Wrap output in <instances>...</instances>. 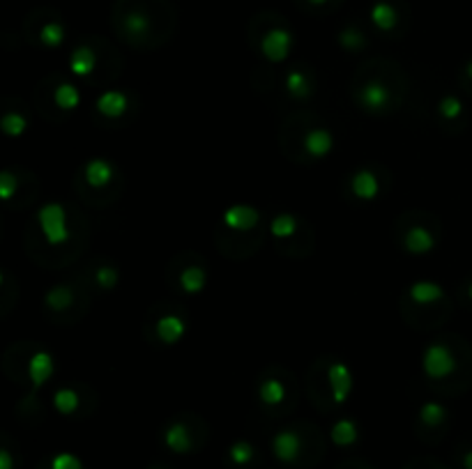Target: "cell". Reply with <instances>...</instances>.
Returning a JSON list of instances; mask_svg holds the SVG:
<instances>
[{
  "instance_id": "obj_1",
  "label": "cell",
  "mask_w": 472,
  "mask_h": 469,
  "mask_svg": "<svg viewBox=\"0 0 472 469\" xmlns=\"http://www.w3.org/2000/svg\"><path fill=\"white\" fill-rule=\"evenodd\" d=\"M175 14L168 0H118L113 25L129 44L147 46L164 40L173 31Z\"/></svg>"
},
{
  "instance_id": "obj_2",
  "label": "cell",
  "mask_w": 472,
  "mask_h": 469,
  "mask_svg": "<svg viewBox=\"0 0 472 469\" xmlns=\"http://www.w3.org/2000/svg\"><path fill=\"white\" fill-rule=\"evenodd\" d=\"M272 451H275L277 460L288 464V467H309V464H316L320 460V455H323V445H320V442L311 445L300 430L288 428L275 435V439H272Z\"/></svg>"
},
{
  "instance_id": "obj_3",
  "label": "cell",
  "mask_w": 472,
  "mask_h": 469,
  "mask_svg": "<svg viewBox=\"0 0 472 469\" xmlns=\"http://www.w3.org/2000/svg\"><path fill=\"white\" fill-rule=\"evenodd\" d=\"M256 23H259L260 53L272 62L284 61L290 53V46H293V35H290L284 21L277 14H260Z\"/></svg>"
},
{
  "instance_id": "obj_4",
  "label": "cell",
  "mask_w": 472,
  "mask_h": 469,
  "mask_svg": "<svg viewBox=\"0 0 472 469\" xmlns=\"http://www.w3.org/2000/svg\"><path fill=\"white\" fill-rule=\"evenodd\" d=\"M401 0H376L369 10V19L373 28L381 33H394L403 19Z\"/></svg>"
},
{
  "instance_id": "obj_5",
  "label": "cell",
  "mask_w": 472,
  "mask_h": 469,
  "mask_svg": "<svg viewBox=\"0 0 472 469\" xmlns=\"http://www.w3.org/2000/svg\"><path fill=\"white\" fill-rule=\"evenodd\" d=\"M40 226L46 239L52 244H62L70 239V230H67V217L65 210L61 205H44L40 210Z\"/></svg>"
},
{
  "instance_id": "obj_6",
  "label": "cell",
  "mask_w": 472,
  "mask_h": 469,
  "mask_svg": "<svg viewBox=\"0 0 472 469\" xmlns=\"http://www.w3.org/2000/svg\"><path fill=\"white\" fill-rule=\"evenodd\" d=\"M31 21L37 23V40H40V44L49 46V49L62 44V40H65V25L58 19V14H53L49 10L33 12Z\"/></svg>"
},
{
  "instance_id": "obj_7",
  "label": "cell",
  "mask_w": 472,
  "mask_h": 469,
  "mask_svg": "<svg viewBox=\"0 0 472 469\" xmlns=\"http://www.w3.org/2000/svg\"><path fill=\"white\" fill-rule=\"evenodd\" d=\"M164 445H166L168 451H173V454L184 455L196 451L201 442H198L194 430L189 428L184 421H173V424L166 428V433H164Z\"/></svg>"
},
{
  "instance_id": "obj_8",
  "label": "cell",
  "mask_w": 472,
  "mask_h": 469,
  "mask_svg": "<svg viewBox=\"0 0 472 469\" xmlns=\"http://www.w3.org/2000/svg\"><path fill=\"white\" fill-rule=\"evenodd\" d=\"M454 369H457L454 354L445 345H431L427 350V354H424V371H427L429 378H447V375L454 373Z\"/></svg>"
},
{
  "instance_id": "obj_9",
  "label": "cell",
  "mask_w": 472,
  "mask_h": 469,
  "mask_svg": "<svg viewBox=\"0 0 472 469\" xmlns=\"http://www.w3.org/2000/svg\"><path fill=\"white\" fill-rule=\"evenodd\" d=\"M223 221H226V226L235 228V230H251L259 223V212L247 205H233L226 210Z\"/></svg>"
},
{
  "instance_id": "obj_10",
  "label": "cell",
  "mask_w": 472,
  "mask_h": 469,
  "mask_svg": "<svg viewBox=\"0 0 472 469\" xmlns=\"http://www.w3.org/2000/svg\"><path fill=\"white\" fill-rule=\"evenodd\" d=\"M229 463L233 464L235 469H250L254 467L256 463V449L250 445V442H235L233 446L229 449Z\"/></svg>"
},
{
  "instance_id": "obj_11",
  "label": "cell",
  "mask_w": 472,
  "mask_h": 469,
  "mask_svg": "<svg viewBox=\"0 0 472 469\" xmlns=\"http://www.w3.org/2000/svg\"><path fill=\"white\" fill-rule=\"evenodd\" d=\"M97 108H99V113H104V116L116 117L127 108V97L116 90L104 92V95L97 99Z\"/></svg>"
},
{
  "instance_id": "obj_12",
  "label": "cell",
  "mask_w": 472,
  "mask_h": 469,
  "mask_svg": "<svg viewBox=\"0 0 472 469\" xmlns=\"http://www.w3.org/2000/svg\"><path fill=\"white\" fill-rule=\"evenodd\" d=\"M445 417H447L445 408H442V405H438V403H427L420 412V421H421V426H424V430H427V433H433V430L440 428V426L445 424Z\"/></svg>"
},
{
  "instance_id": "obj_13",
  "label": "cell",
  "mask_w": 472,
  "mask_h": 469,
  "mask_svg": "<svg viewBox=\"0 0 472 469\" xmlns=\"http://www.w3.org/2000/svg\"><path fill=\"white\" fill-rule=\"evenodd\" d=\"M353 192L360 198H364V201H371L378 193V180L369 171H360L353 177Z\"/></svg>"
},
{
  "instance_id": "obj_14",
  "label": "cell",
  "mask_w": 472,
  "mask_h": 469,
  "mask_svg": "<svg viewBox=\"0 0 472 469\" xmlns=\"http://www.w3.org/2000/svg\"><path fill=\"white\" fill-rule=\"evenodd\" d=\"M411 297L415 299L417 304H431L442 297V288L431 281H420L411 288Z\"/></svg>"
},
{
  "instance_id": "obj_15",
  "label": "cell",
  "mask_w": 472,
  "mask_h": 469,
  "mask_svg": "<svg viewBox=\"0 0 472 469\" xmlns=\"http://www.w3.org/2000/svg\"><path fill=\"white\" fill-rule=\"evenodd\" d=\"M332 442H335L336 446H341V449L355 445V442H357L355 424H353V421H348V419L339 421V424L332 428Z\"/></svg>"
},
{
  "instance_id": "obj_16",
  "label": "cell",
  "mask_w": 472,
  "mask_h": 469,
  "mask_svg": "<svg viewBox=\"0 0 472 469\" xmlns=\"http://www.w3.org/2000/svg\"><path fill=\"white\" fill-rule=\"evenodd\" d=\"M387 99H390V92H387L381 83L366 86L364 95H362V104H364L366 108H371V111H378V108L385 107Z\"/></svg>"
},
{
  "instance_id": "obj_17",
  "label": "cell",
  "mask_w": 472,
  "mask_h": 469,
  "mask_svg": "<svg viewBox=\"0 0 472 469\" xmlns=\"http://www.w3.org/2000/svg\"><path fill=\"white\" fill-rule=\"evenodd\" d=\"M433 238H431V232H427L424 228H412L411 232H408V238H406V247L411 249L412 253H427L431 251L433 249Z\"/></svg>"
},
{
  "instance_id": "obj_18",
  "label": "cell",
  "mask_w": 472,
  "mask_h": 469,
  "mask_svg": "<svg viewBox=\"0 0 472 469\" xmlns=\"http://www.w3.org/2000/svg\"><path fill=\"white\" fill-rule=\"evenodd\" d=\"M332 136L326 132V129H316V132H311L309 136H307V150L311 152L314 156H326L327 152L332 150Z\"/></svg>"
},
{
  "instance_id": "obj_19",
  "label": "cell",
  "mask_w": 472,
  "mask_h": 469,
  "mask_svg": "<svg viewBox=\"0 0 472 469\" xmlns=\"http://www.w3.org/2000/svg\"><path fill=\"white\" fill-rule=\"evenodd\" d=\"M95 67V51L90 46H79L74 53H71V70L77 74H88Z\"/></svg>"
},
{
  "instance_id": "obj_20",
  "label": "cell",
  "mask_w": 472,
  "mask_h": 469,
  "mask_svg": "<svg viewBox=\"0 0 472 469\" xmlns=\"http://www.w3.org/2000/svg\"><path fill=\"white\" fill-rule=\"evenodd\" d=\"M86 175H88V182H90V184H95V187H102V184H107V182L111 180L113 171L107 162H102V159H95V162L88 164Z\"/></svg>"
},
{
  "instance_id": "obj_21",
  "label": "cell",
  "mask_w": 472,
  "mask_h": 469,
  "mask_svg": "<svg viewBox=\"0 0 472 469\" xmlns=\"http://www.w3.org/2000/svg\"><path fill=\"white\" fill-rule=\"evenodd\" d=\"M31 371H33V380H35L37 384H42L46 378H49V375H52V371H53L52 357H49V354H44V352H40L35 359H33Z\"/></svg>"
},
{
  "instance_id": "obj_22",
  "label": "cell",
  "mask_w": 472,
  "mask_h": 469,
  "mask_svg": "<svg viewBox=\"0 0 472 469\" xmlns=\"http://www.w3.org/2000/svg\"><path fill=\"white\" fill-rule=\"evenodd\" d=\"M339 42L344 49L357 51L366 44V37H364V33L357 28V25H348V28H344V33L339 35Z\"/></svg>"
},
{
  "instance_id": "obj_23",
  "label": "cell",
  "mask_w": 472,
  "mask_h": 469,
  "mask_svg": "<svg viewBox=\"0 0 472 469\" xmlns=\"http://www.w3.org/2000/svg\"><path fill=\"white\" fill-rule=\"evenodd\" d=\"M183 332H184V324L180 323L178 318H173V315H168L166 320L159 323V333H162V338L166 341V343H175V341L183 336Z\"/></svg>"
},
{
  "instance_id": "obj_24",
  "label": "cell",
  "mask_w": 472,
  "mask_h": 469,
  "mask_svg": "<svg viewBox=\"0 0 472 469\" xmlns=\"http://www.w3.org/2000/svg\"><path fill=\"white\" fill-rule=\"evenodd\" d=\"M40 469H86V467H83V463L77 458V455L58 454V455H53L49 463L42 464Z\"/></svg>"
},
{
  "instance_id": "obj_25",
  "label": "cell",
  "mask_w": 472,
  "mask_h": 469,
  "mask_svg": "<svg viewBox=\"0 0 472 469\" xmlns=\"http://www.w3.org/2000/svg\"><path fill=\"white\" fill-rule=\"evenodd\" d=\"M79 405V399L74 391H70V389H62V391H58L56 394V408L61 414H71L74 409H77Z\"/></svg>"
},
{
  "instance_id": "obj_26",
  "label": "cell",
  "mask_w": 472,
  "mask_h": 469,
  "mask_svg": "<svg viewBox=\"0 0 472 469\" xmlns=\"http://www.w3.org/2000/svg\"><path fill=\"white\" fill-rule=\"evenodd\" d=\"M260 399H263L268 405L281 403V400H284V389H281L279 382L263 384V389H260Z\"/></svg>"
},
{
  "instance_id": "obj_27",
  "label": "cell",
  "mask_w": 472,
  "mask_h": 469,
  "mask_svg": "<svg viewBox=\"0 0 472 469\" xmlns=\"http://www.w3.org/2000/svg\"><path fill=\"white\" fill-rule=\"evenodd\" d=\"M302 10L309 12H330L339 7L341 0H297Z\"/></svg>"
},
{
  "instance_id": "obj_28",
  "label": "cell",
  "mask_w": 472,
  "mask_h": 469,
  "mask_svg": "<svg viewBox=\"0 0 472 469\" xmlns=\"http://www.w3.org/2000/svg\"><path fill=\"white\" fill-rule=\"evenodd\" d=\"M56 99L62 108H74L79 104V92L71 86H61L56 92Z\"/></svg>"
},
{
  "instance_id": "obj_29",
  "label": "cell",
  "mask_w": 472,
  "mask_h": 469,
  "mask_svg": "<svg viewBox=\"0 0 472 469\" xmlns=\"http://www.w3.org/2000/svg\"><path fill=\"white\" fill-rule=\"evenodd\" d=\"M272 230H275L277 238H288V235H293V230H295V219L288 217V214L275 219V223H272Z\"/></svg>"
},
{
  "instance_id": "obj_30",
  "label": "cell",
  "mask_w": 472,
  "mask_h": 469,
  "mask_svg": "<svg viewBox=\"0 0 472 469\" xmlns=\"http://www.w3.org/2000/svg\"><path fill=\"white\" fill-rule=\"evenodd\" d=\"M461 111H463V104L457 99V97H445V99L440 101V113L445 117H449V120L461 116Z\"/></svg>"
},
{
  "instance_id": "obj_31",
  "label": "cell",
  "mask_w": 472,
  "mask_h": 469,
  "mask_svg": "<svg viewBox=\"0 0 472 469\" xmlns=\"http://www.w3.org/2000/svg\"><path fill=\"white\" fill-rule=\"evenodd\" d=\"M183 281H184V286H187L189 293H198V290L203 288L205 277L201 269H189V272L183 277Z\"/></svg>"
},
{
  "instance_id": "obj_32",
  "label": "cell",
  "mask_w": 472,
  "mask_h": 469,
  "mask_svg": "<svg viewBox=\"0 0 472 469\" xmlns=\"http://www.w3.org/2000/svg\"><path fill=\"white\" fill-rule=\"evenodd\" d=\"M307 81H305V74H302V71H293V74L288 76V90L293 92V95H297V97H302V95H307Z\"/></svg>"
},
{
  "instance_id": "obj_33",
  "label": "cell",
  "mask_w": 472,
  "mask_h": 469,
  "mask_svg": "<svg viewBox=\"0 0 472 469\" xmlns=\"http://www.w3.org/2000/svg\"><path fill=\"white\" fill-rule=\"evenodd\" d=\"M0 469H19V458L7 445L0 446Z\"/></svg>"
},
{
  "instance_id": "obj_34",
  "label": "cell",
  "mask_w": 472,
  "mask_h": 469,
  "mask_svg": "<svg viewBox=\"0 0 472 469\" xmlns=\"http://www.w3.org/2000/svg\"><path fill=\"white\" fill-rule=\"evenodd\" d=\"M24 125H26V122H24V117L7 116L5 120H3V132H7L10 136H16V134L24 132Z\"/></svg>"
},
{
  "instance_id": "obj_35",
  "label": "cell",
  "mask_w": 472,
  "mask_h": 469,
  "mask_svg": "<svg viewBox=\"0 0 472 469\" xmlns=\"http://www.w3.org/2000/svg\"><path fill=\"white\" fill-rule=\"evenodd\" d=\"M406 469H445V467H442L440 463H436V460L424 458V460H415V463H411Z\"/></svg>"
},
{
  "instance_id": "obj_36",
  "label": "cell",
  "mask_w": 472,
  "mask_h": 469,
  "mask_svg": "<svg viewBox=\"0 0 472 469\" xmlns=\"http://www.w3.org/2000/svg\"><path fill=\"white\" fill-rule=\"evenodd\" d=\"M458 464H461V469H472V449L461 451V455H458Z\"/></svg>"
},
{
  "instance_id": "obj_37",
  "label": "cell",
  "mask_w": 472,
  "mask_h": 469,
  "mask_svg": "<svg viewBox=\"0 0 472 469\" xmlns=\"http://www.w3.org/2000/svg\"><path fill=\"white\" fill-rule=\"evenodd\" d=\"M339 469H373V467H369L366 463H344Z\"/></svg>"
},
{
  "instance_id": "obj_38",
  "label": "cell",
  "mask_w": 472,
  "mask_h": 469,
  "mask_svg": "<svg viewBox=\"0 0 472 469\" xmlns=\"http://www.w3.org/2000/svg\"><path fill=\"white\" fill-rule=\"evenodd\" d=\"M467 76H470V79H472V62H470V65H467Z\"/></svg>"
},
{
  "instance_id": "obj_39",
  "label": "cell",
  "mask_w": 472,
  "mask_h": 469,
  "mask_svg": "<svg viewBox=\"0 0 472 469\" xmlns=\"http://www.w3.org/2000/svg\"><path fill=\"white\" fill-rule=\"evenodd\" d=\"M467 293H470V297H472V283H470V290H467Z\"/></svg>"
},
{
  "instance_id": "obj_40",
  "label": "cell",
  "mask_w": 472,
  "mask_h": 469,
  "mask_svg": "<svg viewBox=\"0 0 472 469\" xmlns=\"http://www.w3.org/2000/svg\"><path fill=\"white\" fill-rule=\"evenodd\" d=\"M153 469H162V467H153Z\"/></svg>"
}]
</instances>
